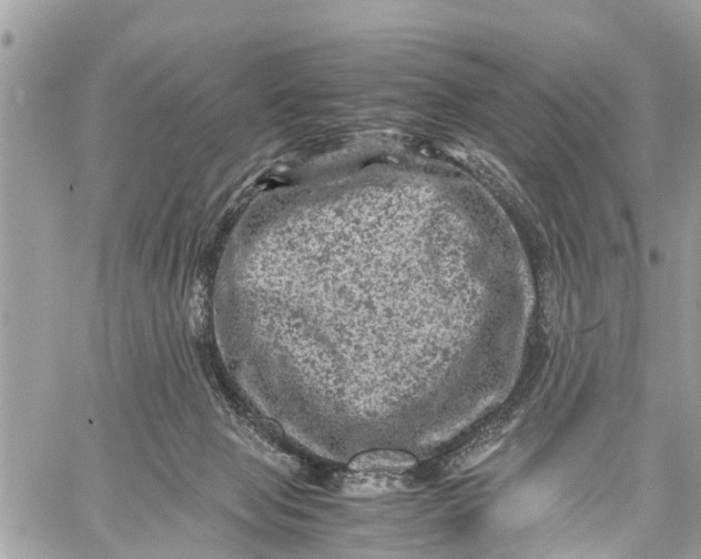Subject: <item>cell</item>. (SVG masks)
<instances>
[{
  "mask_svg": "<svg viewBox=\"0 0 701 559\" xmlns=\"http://www.w3.org/2000/svg\"><path fill=\"white\" fill-rule=\"evenodd\" d=\"M418 465L410 453L400 451H372L355 456L349 470L359 473L405 472Z\"/></svg>",
  "mask_w": 701,
  "mask_h": 559,
  "instance_id": "6da1fadb",
  "label": "cell"
}]
</instances>
